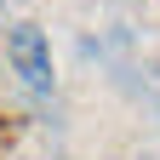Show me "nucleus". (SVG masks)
<instances>
[{
	"label": "nucleus",
	"instance_id": "1",
	"mask_svg": "<svg viewBox=\"0 0 160 160\" xmlns=\"http://www.w3.org/2000/svg\"><path fill=\"white\" fill-rule=\"evenodd\" d=\"M6 57H12L17 80H23L34 97L52 92V46H46V34H40L34 23H17V29L6 34Z\"/></svg>",
	"mask_w": 160,
	"mask_h": 160
}]
</instances>
